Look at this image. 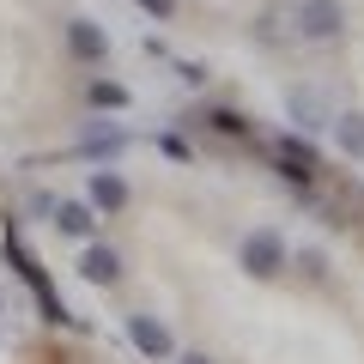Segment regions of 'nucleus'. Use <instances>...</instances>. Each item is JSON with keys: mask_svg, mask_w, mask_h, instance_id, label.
<instances>
[{"mask_svg": "<svg viewBox=\"0 0 364 364\" xmlns=\"http://www.w3.org/2000/svg\"><path fill=\"white\" fill-rule=\"evenodd\" d=\"M176 364H213V358H207V352H182Z\"/></svg>", "mask_w": 364, "mask_h": 364, "instance_id": "obj_17", "label": "nucleus"}, {"mask_svg": "<svg viewBox=\"0 0 364 364\" xmlns=\"http://www.w3.org/2000/svg\"><path fill=\"white\" fill-rule=\"evenodd\" d=\"M6 255H13V267L25 273V286L37 291V304H43V316H49V322H73V316H67V304L55 298V286H49V279H43V267H37V255H31V249H25V237H18V231H6Z\"/></svg>", "mask_w": 364, "mask_h": 364, "instance_id": "obj_2", "label": "nucleus"}, {"mask_svg": "<svg viewBox=\"0 0 364 364\" xmlns=\"http://www.w3.org/2000/svg\"><path fill=\"white\" fill-rule=\"evenodd\" d=\"M128 340L146 352V358H158V364L176 358V340H170V328L158 322V316H128Z\"/></svg>", "mask_w": 364, "mask_h": 364, "instance_id": "obj_6", "label": "nucleus"}, {"mask_svg": "<svg viewBox=\"0 0 364 364\" xmlns=\"http://www.w3.org/2000/svg\"><path fill=\"white\" fill-rule=\"evenodd\" d=\"M91 207L97 213H122L128 207V182L116 170H91Z\"/></svg>", "mask_w": 364, "mask_h": 364, "instance_id": "obj_8", "label": "nucleus"}, {"mask_svg": "<svg viewBox=\"0 0 364 364\" xmlns=\"http://www.w3.org/2000/svg\"><path fill=\"white\" fill-rule=\"evenodd\" d=\"M79 279H91V286H116V279H122V261H116V249L91 243L85 255H79Z\"/></svg>", "mask_w": 364, "mask_h": 364, "instance_id": "obj_7", "label": "nucleus"}, {"mask_svg": "<svg viewBox=\"0 0 364 364\" xmlns=\"http://www.w3.org/2000/svg\"><path fill=\"white\" fill-rule=\"evenodd\" d=\"M291 31H298L304 43H334L340 31H346V6H340V0H304Z\"/></svg>", "mask_w": 364, "mask_h": 364, "instance_id": "obj_3", "label": "nucleus"}, {"mask_svg": "<svg viewBox=\"0 0 364 364\" xmlns=\"http://www.w3.org/2000/svg\"><path fill=\"white\" fill-rule=\"evenodd\" d=\"M97 109H128V85H116V79H91V91H85Z\"/></svg>", "mask_w": 364, "mask_h": 364, "instance_id": "obj_12", "label": "nucleus"}, {"mask_svg": "<svg viewBox=\"0 0 364 364\" xmlns=\"http://www.w3.org/2000/svg\"><path fill=\"white\" fill-rule=\"evenodd\" d=\"M334 146L364 164V116H334Z\"/></svg>", "mask_w": 364, "mask_h": 364, "instance_id": "obj_10", "label": "nucleus"}, {"mask_svg": "<svg viewBox=\"0 0 364 364\" xmlns=\"http://www.w3.org/2000/svg\"><path fill=\"white\" fill-rule=\"evenodd\" d=\"M134 6H140V13H152L158 25H164V18H176V0H134Z\"/></svg>", "mask_w": 364, "mask_h": 364, "instance_id": "obj_15", "label": "nucleus"}, {"mask_svg": "<svg viewBox=\"0 0 364 364\" xmlns=\"http://www.w3.org/2000/svg\"><path fill=\"white\" fill-rule=\"evenodd\" d=\"M55 225H61L67 237H91V231H97V219H91L85 200H61V207H55Z\"/></svg>", "mask_w": 364, "mask_h": 364, "instance_id": "obj_9", "label": "nucleus"}, {"mask_svg": "<svg viewBox=\"0 0 364 364\" xmlns=\"http://www.w3.org/2000/svg\"><path fill=\"white\" fill-rule=\"evenodd\" d=\"M158 152H164V158H188V146H182L176 134H164V140H158Z\"/></svg>", "mask_w": 364, "mask_h": 364, "instance_id": "obj_16", "label": "nucleus"}, {"mask_svg": "<svg viewBox=\"0 0 364 364\" xmlns=\"http://www.w3.org/2000/svg\"><path fill=\"white\" fill-rule=\"evenodd\" d=\"M298 267L310 273V279H322V273H328V255H322V249H298Z\"/></svg>", "mask_w": 364, "mask_h": 364, "instance_id": "obj_14", "label": "nucleus"}, {"mask_svg": "<svg viewBox=\"0 0 364 364\" xmlns=\"http://www.w3.org/2000/svg\"><path fill=\"white\" fill-rule=\"evenodd\" d=\"M243 267L255 273V279H273V273H286V267H291V243L273 231V225H261V231L243 237Z\"/></svg>", "mask_w": 364, "mask_h": 364, "instance_id": "obj_1", "label": "nucleus"}, {"mask_svg": "<svg viewBox=\"0 0 364 364\" xmlns=\"http://www.w3.org/2000/svg\"><path fill=\"white\" fill-rule=\"evenodd\" d=\"M291 116H298V128H322V104H316L310 91H304V97H291Z\"/></svg>", "mask_w": 364, "mask_h": 364, "instance_id": "obj_13", "label": "nucleus"}, {"mask_svg": "<svg viewBox=\"0 0 364 364\" xmlns=\"http://www.w3.org/2000/svg\"><path fill=\"white\" fill-rule=\"evenodd\" d=\"M200 122H207L213 134H231V140H249V122L237 116V109H200Z\"/></svg>", "mask_w": 364, "mask_h": 364, "instance_id": "obj_11", "label": "nucleus"}, {"mask_svg": "<svg viewBox=\"0 0 364 364\" xmlns=\"http://www.w3.org/2000/svg\"><path fill=\"white\" fill-rule=\"evenodd\" d=\"M273 164H279V176H286V182H316V176H322L316 146L298 140V134H279V140H273Z\"/></svg>", "mask_w": 364, "mask_h": 364, "instance_id": "obj_4", "label": "nucleus"}, {"mask_svg": "<svg viewBox=\"0 0 364 364\" xmlns=\"http://www.w3.org/2000/svg\"><path fill=\"white\" fill-rule=\"evenodd\" d=\"M67 49H73V61L104 67V55H109V31H104V25H91V18H73V25H67Z\"/></svg>", "mask_w": 364, "mask_h": 364, "instance_id": "obj_5", "label": "nucleus"}]
</instances>
